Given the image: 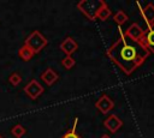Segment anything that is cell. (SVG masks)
Instances as JSON below:
<instances>
[{
	"label": "cell",
	"instance_id": "1",
	"mask_svg": "<svg viewBox=\"0 0 154 138\" xmlns=\"http://www.w3.org/2000/svg\"><path fill=\"white\" fill-rule=\"evenodd\" d=\"M106 54L125 74H131L144 62L150 52L142 42L130 40L119 29L118 40L107 49Z\"/></svg>",
	"mask_w": 154,
	"mask_h": 138
},
{
	"label": "cell",
	"instance_id": "2",
	"mask_svg": "<svg viewBox=\"0 0 154 138\" xmlns=\"http://www.w3.org/2000/svg\"><path fill=\"white\" fill-rule=\"evenodd\" d=\"M103 0H82L77 4V8L89 19V20H95L96 19V13L102 5Z\"/></svg>",
	"mask_w": 154,
	"mask_h": 138
},
{
	"label": "cell",
	"instance_id": "3",
	"mask_svg": "<svg viewBox=\"0 0 154 138\" xmlns=\"http://www.w3.org/2000/svg\"><path fill=\"white\" fill-rule=\"evenodd\" d=\"M47 43H48L47 38L40 31H37V30H34L24 41V44L26 47H29L34 52V54L40 53L47 46Z\"/></svg>",
	"mask_w": 154,
	"mask_h": 138
},
{
	"label": "cell",
	"instance_id": "4",
	"mask_svg": "<svg viewBox=\"0 0 154 138\" xmlns=\"http://www.w3.org/2000/svg\"><path fill=\"white\" fill-rule=\"evenodd\" d=\"M23 91L28 95L29 98L31 100H36L38 96H41L45 91V88L36 80V79H31L23 89Z\"/></svg>",
	"mask_w": 154,
	"mask_h": 138
},
{
	"label": "cell",
	"instance_id": "5",
	"mask_svg": "<svg viewBox=\"0 0 154 138\" xmlns=\"http://www.w3.org/2000/svg\"><path fill=\"white\" fill-rule=\"evenodd\" d=\"M124 35L126 37H129L130 40L132 41H137V42H141L142 41V37L144 35V31L141 29V26L137 24V23H132L124 32Z\"/></svg>",
	"mask_w": 154,
	"mask_h": 138
},
{
	"label": "cell",
	"instance_id": "6",
	"mask_svg": "<svg viewBox=\"0 0 154 138\" xmlns=\"http://www.w3.org/2000/svg\"><path fill=\"white\" fill-rule=\"evenodd\" d=\"M103 126L112 133H116L122 126H123V121L116 115V114H111L108 115L105 120H103Z\"/></svg>",
	"mask_w": 154,
	"mask_h": 138
},
{
	"label": "cell",
	"instance_id": "7",
	"mask_svg": "<svg viewBox=\"0 0 154 138\" xmlns=\"http://www.w3.org/2000/svg\"><path fill=\"white\" fill-rule=\"evenodd\" d=\"M141 42L150 53H154V23L148 25V29L147 31H144V35Z\"/></svg>",
	"mask_w": 154,
	"mask_h": 138
},
{
	"label": "cell",
	"instance_id": "8",
	"mask_svg": "<svg viewBox=\"0 0 154 138\" xmlns=\"http://www.w3.org/2000/svg\"><path fill=\"white\" fill-rule=\"evenodd\" d=\"M95 107H96L102 114H107L109 110L113 109L114 102H113L107 95H102V96L95 102Z\"/></svg>",
	"mask_w": 154,
	"mask_h": 138
},
{
	"label": "cell",
	"instance_id": "9",
	"mask_svg": "<svg viewBox=\"0 0 154 138\" xmlns=\"http://www.w3.org/2000/svg\"><path fill=\"white\" fill-rule=\"evenodd\" d=\"M59 48H60V49H61V52H64V53H65V55L67 56V55L73 54V53L77 50L78 44H77V42H76L72 37L67 36V37H66V38L60 43Z\"/></svg>",
	"mask_w": 154,
	"mask_h": 138
},
{
	"label": "cell",
	"instance_id": "10",
	"mask_svg": "<svg viewBox=\"0 0 154 138\" xmlns=\"http://www.w3.org/2000/svg\"><path fill=\"white\" fill-rule=\"evenodd\" d=\"M41 79L48 85V86H51V85H53L57 80H58V78H59V76H58V73L53 70V68H51V67H48V68H46L42 73H41Z\"/></svg>",
	"mask_w": 154,
	"mask_h": 138
},
{
	"label": "cell",
	"instance_id": "11",
	"mask_svg": "<svg viewBox=\"0 0 154 138\" xmlns=\"http://www.w3.org/2000/svg\"><path fill=\"white\" fill-rule=\"evenodd\" d=\"M142 16L144 18V20L147 22V24H153L154 23V5L153 4H148L143 10H142Z\"/></svg>",
	"mask_w": 154,
	"mask_h": 138
},
{
	"label": "cell",
	"instance_id": "12",
	"mask_svg": "<svg viewBox=\"0 0 154 138\" xmlns=\"http://www.w3.org/2000/svg\"><path fill=\"white\" fill-rule=\"evenodd\" d=\"M111 14H112V12H111V10H109L108 5L103 1V2H102V5L100 6V8H99L97 13H96V18H97V19H100V20H106V19H108V18L111 17Z\"/></svg>",
	"mask_w": 154,
	"mask_h": 138
},
{
	"label": "cell",
	"instance_id": "13",
	"mask_svg": "<svg viewBox=\"0 0 154 138\" xmlns=\"http://www.w3.org/2000/svg\"><path fill=\"white\" fill-rule=\"evenodd\" d=\"M34 55H35L34 52H32L29 47H26L25 44H23V46L19 48V50H18V56H19L23 61H29V60H31Z\"/></svg>",
	"mask_w": 154,
	"mask_h": 138
},
{
	"label": "cell",
	"instance_id": "14",
	"mask_svg": "<svg viewBox=\"0 0 154 138\" xmlns=\"http://www.w3.org/2000/svg\"><path fill=\"white\" fill-rule=\"evenodd\" d=\"M77 125H78V118H75V120H73V125H72V128H71L70 131H67L66 133H64L60 138H82V137L76 132Z\"/></svg>",
	"mask_w": 154,
	"mask_h": 138
},
{
	"label": "cell",
	"instance_id": "15",
	"mask_svg": "<svg viewBox=\"0 0 154 138\" xmlns=\"http://www.w3.org/2000/svg\"><path fill=\"white\" fill-rule=\"evenodd\" d=\"M25 132H26L25 127H24L23 125H20V124H16V125L11 128V134H12L13 137H16V138H22V137L25 134Z\"/></svg>",
	"mask_w": 154,
	"mask_h": 138
},
{
	"label": "cell",
	"instance_id": "16",
	"mask_svg": "<svg viewBox=\"0 0 154 138\" xmlns=\"http://www.w3.org/2000/svg\"><path fill=\"white\" fill-rule=\"evenodd\" d=\"M113 20L120 26V25H123L126 20H128V16H126V13L124 12V11H122V10H119L118 12H116L114 13V16H113Z\"/></svg>",
	"mask_w": 154,
	"mask_h": 138
},
{
	"label": "cell",
	"instance_id": "17",
	"mask_svg": "<svg viewBox=\"0 0 154 138\" xmlns=\"http://www.w3.org/2000/svg\"><path fill=\"white\" fill-rule=\"evenodd\" d=\"M75 64H76V60H75L71 55H67V56L63 58V60H61V65H63V67H65L66 70H71V68L75 66Z\"/></svg>",
	"mask_w": 154,
	"mask_h": 138
},
{
	"label": "cell",
	"instance_id": "18",
	"mask_svg": "<svg viewBox=\"0 0 154 138\" xmlns=\"http://www.w3.org/2000/svg\"><path fill=\"white\" fill-rule=\"evenodd\" d=\"M8 82H10V84H12L13 86H17V85H19L20 82H22V77H20L19 73L13 72V73L10 74V77H8Z\"/></svg>",
	"mask_w": 154,
	"mask_h": 138
},
{
	"label": "cell",
	"instance_id": "19",
	"mask_svg": "<svg viewBox=\"0 0 154 138\" xmlns=\"http://www.w3.org/2000/svg\"><path fill=\"white\" fill-rule=\"evenodd\" d=\"M100 138H111V137H109L108 134H102V136H101Z\"/></svg>",
	"mask_w": 154,
	"mask_h": 138
},
{
	"label": "cell",
	"instance_id": "20",
	"mask_svg": "<svg viewBox=\"0 0 154 138\" xmlns=\"http://www.w3.org/2000/svg\"><path fill=\"white\" fill-rule=\"evenodd\" d=\"M0 138H5V137H4V136H1V134H0Z\"/></svg>",
	"mask_w": 154,
	"mask_h": 138
}]
</instances>
